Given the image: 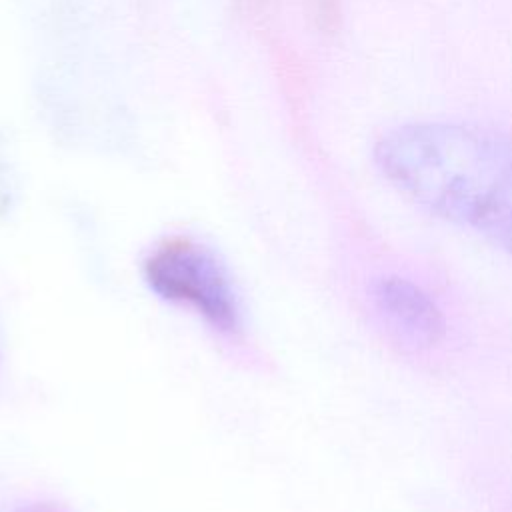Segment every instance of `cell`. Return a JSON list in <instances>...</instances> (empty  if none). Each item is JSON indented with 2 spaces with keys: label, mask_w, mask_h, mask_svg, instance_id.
I'll return each mask as SVG.
<instances>
[{
  "label": "cell",
  "mask_w": 512,
  "mask_h": 512,
  "mask_svg": "<svg viewBox=\"0 0 512 512\" xmlns=\"http://www.w3.org/2000/svg\"><path fill=\"white\" fill-rule=\"evenodd\" d=\"M32 512H48V510H32Z\"/></svg>",
  "instance_id": "cell-4"
},
{
  "label": "cell",
  "mask_w": 512,
  "mask_h": 512,
  "mask_svg": "<svg viewBox=\"0 0 512 512\" xmlns=\"http://www.w3.org/2000/svg\"><path fill=\"white\" fill-rule=\"evenodd\" d=\"M146 280L162 298L194 306L216 328L238 330L234 290L224 268L206 248L190 240L166 242L148 258Z\"/></svg>",
  "instance_id": "cell-2"
},
{
  "label": "cell",
  "mask_w": 512,
  "mask_h": 512,
  "mask_svg": "<svg viewBox=\"0 0 512 512\" xmlns=\"http://www.w3.org/2000/svg\"><path fill=\"white\" fill-rule=\"evenodd\" d=\"M382 176L426 212L512 254V136L460 122H412L374 146Z\"/></svg>",
  "instance_id": "cell-1"
},
{
  "label": "cell",
  "mask_w": 512,
  "mask_h": 512,
  "mask_svg": "<svg viewBox=\"0 0 512 512\" xmlns=\"http://www.w3.org/2000/svg\"><path fill=\"white\" fill-rule=\"evenodd\" d=\"M378 312L388 326L418 348L434 346L442 340L446 322L436 302L414 282L398 276L380 278L374 286Z\"/></svg>",
  "instance_id": "cell-3"
}]
</instances>
